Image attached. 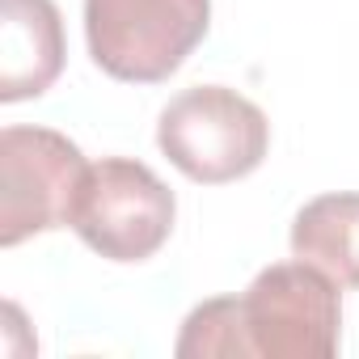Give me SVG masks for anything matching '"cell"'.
Wrapping results in <instances>:
<instances>
[{
    "label": "cell",
    "instance_id": "obj_1",
    "mask_svg": "<svg viewBox=\"0 0 359 359\" xmlns=\"http://www.w3.org/2000/svg\"><path fill=\"white\" fill-rule=\"evenodd\" d=\"M342 338L338 283L309 262H275L241 296L203 300L177 334L182 359H330Z\"/></svg>",
    "mask_w": 359,
    "mask_h": 359
},
{
    "label": "cell",
    "instance_id": "obj_2",
    "mask_svg": "<svg viewBox=\"0 0 359 359\" xmlns=\"http://www.w3.org/2000/svg\"><path fill=\"white\" fill-rule=\"evenodd\" d=\"M156 148L177 173L203 187H224L254 173L271 148L266 114L229 85H195L169 97L156 118Z\"/></svg>",
    "mask_w": 359,
    "mask_h": 359
},
{
    "label": "cell",
    "instance_id": "obj_3",
    "mask_svg": "<svg viewBox=\"0 0 359 359\" xmlns=\"http://www.w3.org/2000/svg\"><path fill=\"white\" fill-rule=\"evenodd\" d=\"M212 30V0H85L93 64L127 85L169 81Z\"/></svg>",
    "mask_w": 359,
    "mask_h": 359
},
{
    "label": "cell",
    "instance_id": "obj_4",
    "mask_svg": "<svg viewBox=\"0 0 359 359\" xmlns=\"http://www.w3.org/2000/svg\"><path fill=\"white\" fill-rule=\"evenodd\" d=\"M177 199L144 161L106 156L85 169L72 208L76 237L110 262H144L173 233Z\"/></svg>",
    "mask_w": 359,
    "mask_h": 359
},
{
    "label": "cell",
    "instance_id": "obj_5",
    "mask_svg": "<svg viewBox=\"0 0 359 359\" xmlns=\"http://www.w3.org/2000/svg\"><path fill=\"white\" fill-rule=\"evenodd\" d=\"M85 169V152L51 127L0 131V245L13 250L34 233L72 229Z\"/></svg>",
    "mask_w": 359,
    "mask_h": 359
},
{
    "label": "cell",
    "instance_id": "obj_6",
    "mask_svg": "<svg viewBox=\"0 0 359 359\" xmlns=\"http://www.w3.org/2000/svg\"><path fill=\"white\" fill-rule=\"evenodd\" d=\"M64 22L55 0H0V102H26L64 72Z\"/></svg>",
    "mask_w": 359,
    "mask_h": 359
},
{
    "label": "cell",
    "instance_id": "obj_7",
    "mask_svg": "<svg viewBox=\"0 0 359 359\" xmlns=\"http://www.w3.org/2000/svg\"><path fill=\"white\" fill-rule=\"evenodd\" d=\"M292 254L338 287H359V195L334 191L309 199L292 220Z\"/></svg>",
    "mask_w": 359,
    "mask_h": 359
}]
</instances>
